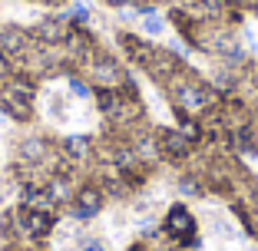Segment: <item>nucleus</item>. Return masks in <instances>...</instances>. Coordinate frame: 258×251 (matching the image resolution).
I'll use <instances>...</instances> for the list:
<instances>
[{
	"label": "nucleus",
	"instance_id": "8",
	"mask_svg": "<svg viewBox=\"0 0 258 251\" xmlns=\"http://www.w3.org/2000/svg\"><path fill=\"white\" fill-rule=\"evenodd\" d=\"M70 93H76L80 99H86V96H90V86H86L80 76H70Z\"/></svg>",
	"mask_w": 258,
	"mask_h": 251
},
{
	"label": "nucleus",
	"instance_id": "6",
	"mask_svg": "<svg viewBox=\"0 0 258 251\" xmlns=\"http://www.w3.org/2000/svg\"><path fill=\"white\" fill-rule=\"evenodd\" d=\"M90 145L93 142L86 136H70L67 142H63V149H67V155L73 162H86V159H90Z\"/></svg>",
	"mask_w": 258,
	"mask_h": 251
},
{
	"label": "nucleus",
	"instance_id": "5",
	"mask_svg": "<svg viewBox=\"0 0 258 251\" xmlns=\"http://www.w3.org/2000/svg\"><path fill=\"white\" fill-rule=\"evenodd\" d=\"M20 159L27 162V165H37V162H46V159H50V145H46L43 139H27V142L20 145Z\"/></svg>",
	"mask_w": 258,
	"mask_h": 251
},
{
	"label": "nucleus",
	"instance_id": "12",
	"mask_svg": "<svg viewBox=\"0 0 258 251\" xmlns=\"http://www.w3.org/2000/svg\"><path fill=\"white\" fill-rule=\"evenodd\" d=\"M255 113H258V109H255Z\"/></svg>",
	"mask_w": 258,
	"mask_h": 251
},
{
	"label": "nucleus",
	"instance_id": "7",
	"mask_svg": "<svg viewBox=\"0 0 258 251\" xmlns=\"http://www.w3.org/2000/svg\"><path fill=\"white\" fill-rule=\"evenodd\" d=\"M162 27H166V23H162V20H159L156 14H146V20H143V30L149 33V37H156V33H162Z\"/></svg>",
	"mask_w": 258,
	"mask_h": 251
},
{
	"label": "nucleus",
	"instance_id": "4",
	"mask_svg": "<svg viewBox=\"0 0 258 251\" xmlns=\"http://www.w3.org/2000/svg\"><path fill=\"white\" fill-rule=\"evenodd\" d=\"M159 149L169 155V159H185V155H189V149H192V139H185L182 132L166 129L159 136Z\"/></svg>",
	"mask_w": 258,
	"mask_h": 251
},
{
	"label": "nucleus",
	"instance_id": "10",
	"mask_svg": "<svg viewBox=\"0 0 258 251\" xmlns=\"http://www.w3.org/2000/svg\"><path fill=\"white\" fill-rule=\"evenodd\" d=\"M73 20H80V23H86V20H90V10H86V7H83V4H76V7H73Z\"/></svg>",
	"mask_w": 258,
	"mask_h": 251
},
{
	"label": "nucleus",
	"instance_id": "11",
	"mask_svg": "<svg viewBox=\"0 0 258 251\" xmlns=\"http://www.w3.org/2000/svg\"><path fill=\"white\" fill-rule=\"evenodd\" d=\"M14 251H23V248H14Z\"/></svg>",
	"mask_w": 258,
	"mask_h": 251
},
{
	"label": "nucleus",
	"instance_id": "3",
	"mask_svg": "<svg viewBox=\"0 0 258 251\" xmlns=\"http://www.w3.org/2000/svg\"><path fill=\"white\" fill-rule=\"evenodd\" d=\"M96 212H103V189L96 185H83V189H76L73 195V218L76 221H90Z\"/></svg>",
	"mask_w": 258,
	"mask_h": 251
},
{
	"label": "nucleus",
	"instance_id": "2",
	"mask_svg": "<svg viewBox=\"0 0 258 251\" xmlns=\"http://www.w3.org/2000/svg\"><path fill=\"white\" fill-rule=\"evenodd\" d=\"M166 235L172 238V241H179V244H192V248H199L196 218H192V212L185 205L169 208V215H166Z\"/></svg>",
	"mask_w": 258,
	"mask_h": 251
},
{
	"label": "nucleus",
	"instance_id": "1",
	"mask_svg": "<svg viewBox=\"0 0 258 251\" xmlns=\"http://www.w3.org/2000/svg\"><path fill=\"white\" fill-rule=\"evenodd\" d=\"M169 86V96L175 99V106H179V113L185 116H199L209 109V103H212V93H209V86L202 83V79L196 76H182V73H172V76L166 79Z\"/></svg>",
	"mask_w": 258,
	"mask_h": 251
},
{
	"label": "nucleus",
	"instance_id": "9",
	"mask_svg": "<svg viewBox=\"0 0 258 251\" xmlns=\"http://www.w3.org/2000/svg\"><path fill=\"white\" fill-rule=\"evenodd\" d=\"M83 251H106V244L99 238H83Z\"/></svg>",
	"mask_w": 258,
	"mask_h": 251
}]
</instances>
